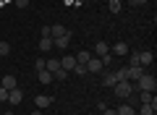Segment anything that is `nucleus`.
I'll return each mask as SVG.
<instances>
[{"instance_id": "obj_1", "label": "nucleus", "mask_w": 157, "mask_h": 115, "mask_svg": "<svg viewBox=\"0 0 157 115\" xmlns=\"http://www.w3.org/2000/svg\"><path fill=\"white\" fill-rule=\"evenodd\" d=\"M113 92H115L118 99H128V97H134V86H131V81H118L115 86H113Z\"/></svg>"}, {"instance_id": "obj_2", "label": "nucleus", "mask_w": 157, "mask_h": 115, "mask_svg": "<svg viewBox=\"0 0 157 115\" xmlns=\"http://www.w3.org/2000/svg\"><path fill=\"white\" fill-rule=\"evenodd\" d=\"M136 84H139V92H152L155 94V89H157V79L152 76V73H144Z\"/></svg>"}, {"instance_id": "obj_3", "label": "nucleus", "mask_w": 157, "mask_h": 115, "mask_svg": "<svg viewBox=\"0 0 157 115\" xmlns=\"http://www.w3.org/2000/svg\"><path fill=\"white\" fill-rule=\"evenodd\" d=\"M102 71H105L102 60L97 58V55H89V60H86V73H102Z\"/></svg>"}, {"instance_id": "obj_4", "label": "nucleus", "mask_w": 157, "mask_h": 115, "mask_svg": "<svg viewBox=\"0 0 157 115\" xmlns=\"http://www.w3.org/2000/svg\"><path fill=\"white\" fill-rule=\"evenodd\" d=\"M126 73H128V81H131V79L139 81V79L147 73V68H141V66H128V68H126Z\"/></svg>"}, {"instance_id": "obj_5", "label": "nucleus", "mask_w": 157, "mask_h": 115, "mask_svg": "<svg viewBox=\"0 0 157 115\" xmlns=\"http://www.w3.org/2000/svg\"><path fill=\"white\" fill-rule=\"evenodd\" d=\"M136 58H139V66L141 68H149L152 60H155V55H152V52H136Z\"/></svg>"}, {"instance_id": "obj_6", "label": "nucleus", "mask_w": 157, "mask_h": 115, "mask_svg": "<svg viewBox=\"0 0 157 115\" xmlns=\"http://www.w3.org/2000/svg\"><path fill=\"white\" fill-rule=\"evenodd\" d=\"M21 99H24V92H21V89H11V92H8V102H11V105H18V102H21Z\"/></svg>"}, {"instance_id": "obj_7", "label": "nucleus", "mask_w": 157, "mask_h": 115, "mask_svg": "<svg viewBox=\"0 0 157 115\" xmlns=\"http://www.w3.org/2000/svg\"><path fill=\"white\" fill-rule=\"evenodd\" d=\"M68 34V29L63 26V24H55V26H50V37L52 39H58V37H66Z\"/></svg>"}, {"instance_id": "obj_8", "label": "nucleus", "mask_w": 157, "mask_h": 115, "mask_svg": "<svg viewBox=\"0 0 157 115\" xmlns=\"http://www.w3.org/2000/svg\"><path fill=\"white\" fill-rule=\"evenodd\" d=\"M110 55H121V58H123V55H128V44H126V42H118V44H113Z\"/></svg>"}, {"instance_id": "obj_9", "label": "nucleus", "mask_w": 157, "mask_h": 115, "mask_svg": "<svg viewBox=\"0 0 157 115\" xmlns=\"http://www.w3.org/2000/svg\"><path fill=\"white\" fill-rule=\"evenodd\" d=\"M0 86H3V89H8V92H11V89H16V86H18V84H16V76H11V73H8V76H3Z\"/></svg>"}, {"instance_id": "obj_10", "label": "nucleus", "mask_w": 157, "mask_h": 115, "mask_svg": "<svg viewBox=\"0 0 157 115\" xmlns=\"http://www.w3.org/2000/svg\"><path fill=\"white\" fill-rule=\"evenodd\" d=\"M52 47H55V42H52V37H42V39H39V50H42V52H50Z\"/></svg>"}, {"instance_id": "obj_11", "label": "nucleus", "mask_w": 157, "mask_h": 115, "mask_svg": "<svg viewBox=\"0 0 157 115\" xmlns=\"http://www.w3.org/2000/svg\"><path fill=\"white\" fill-rule=\"evenodd\" d=\"M139 97H141V105H152V107H157V99H155L152 92H141Z\"/></svg>"}, {"instance_id": "obj_12", "label": "nucleus", "mask_w": 157, "mask_h": 115, "mask_svg": "<svg viewBox=\"0 0 157 115\" xmlns=\"http://www.w3.org/2000/svg\"><path fill=\"white\" fill-rule=\"evenodd\" d=\"M107 52H110V44L107 42H97L94 44V55L97 58H102V55H107Z\"/></svg>"}, {"instance_id": "obj_13", "label": "nucleus", "mask_w": 157, "mask_h": 115, "mask_svg": "<svg viewBox=\"0 0 157 115\" xmlns=\"http://www.w3.org/2000/svg\"><path fill=\"white\" fill-rule=\"evenodd\" d=\"M45 71H50V73L60 71V60H55V58H47V63H45Z\"/></svg>"}, {"instance_id": "obj_14", "label": "nucleus", "mask_w": 157, "mask_h": 115, "mask_svg": "<svg viewBox=\"0 0 157 115\" xmlns=\"http://www.w3.org/2000/svg\"><path fill=\"white\" fill-rule=\"evenodd\" d=\"M52 42H55V47H60V50H66L68 44H71V32H68L66 37H58V39H52Z\"/></svg>"}, {"instance_id": "obj_15", "label": "nucleus", "mask_w": 157, "mask_h": 115, "mask_svg": "<svg viewBox=\"0 0 157 115\" xmlns=\"http://www.w3.org/2000/svg\"><path fill=\"white\" fill-rule=\"evenodd\" d=\"M37 81H42V84H50V81H55V76H52L50 71H37Z\"/></svg>"}, {"instance_id": "obj_16", "label": "nucleus", "mask_w": 157, "mask_h": 115, "mask_svg": "<svg viewBox=\"0 0 157 115\" xmlns=\"http://www.w3.org/2000/svg\"><path fill=\"white\" fill-rule=\"evenodd\" d=\"M102 84H105L107 89H113V86H115V84H118V76H115V71H113V73H105V79H102Z\"/></svg>"}, {"instance_id": "obj_17", "label": "nucleus", "mask_w": 157, "mask_h": 115, "mask_svg": "<svg viewBox=\"0 0 157 115\" xmlns=\"http://www.w3.org/2000/svg\"><path fill=\"white\" fill-rule=\"evenodd\" d=\"M60 68H63V71H73V68H76V58H63Z\"/></svg>"}, {"instance_id": "obj_18", "label": "nucleus", "mask_w": 157, "mask_h": 115, "mask_svg": "<svg viewBox=\"0 0 157 115\" xmlns=\"http://www.w3.org/2000/svg\"><path fill=\"white\" fill-rule=\"evenodd\" d=\"M50 102H52V99L47 97V94H39V97H37V107H39V110H45V107H50Z\"/></svg>"}, {"instance_id": "obj_19", "label": "nucleus", "mask_w": 157, "mask_h": 115, "mask_svg": "<svg viewBox=\"0 0 157 115\" xmlns=\"http://www.w3.org/2000/svg\"><path fill=\"white\" fill-rule=\"evenodd\" d=\"M115 113H118V115H136V110H134V107H131V105H128V102H126V105H121V107H118V110H115Z\"/></svg>"}, {"instance_id": "obj_20", "label": "nucleus", "mask_w": 157, "mask_h": 115, "mask_svg": "<svg viewBox=\"0 0 157 115\" xmlns=\"http://www.w3.org/2000/svg\"><path fill=\"white\" fill-rule=\"evenodd\" d=\"M139 115H157V107H152V105H141Z\"/></svg>"}, {"instance_id": "obj_21", "label": "nucleus", "mask_w": 157, "mask_h": 115, "mask_svg": "<svg viewBox=\"0 0 157 115\" xmlns=\"http://www.w3.org/2000/svg\"><path fill=\"white\" fill-rule=\"evenodd\" d=\"M110 13H121V8H123V3H121V0H110Z\"/></svg>"}, {"instance_id": "obj_22", "label": "nucleus", "mask_w": 157, "mask_h": 115, "mask_svg": "<svg viewBox=\"0 0 157 115\" xmlns=\"http://www.w3.org/2000/svg\"><path fill=\"white\" fill-rule=\"evenodd\" d=\"M86 60H89V52H86V50L76 55V63H78V66H86Z\"/></svg>"}, {"instance_id": "obj_23", "label": "nucleus", "mask_w": 157, "mask_h": 115, "mask_svg": "<svg viewBox=\"0 0 157 115\" xmlns=\"http://www.w3.org/2000/svg\"><path fill=\"white\" fill-rule=\"evenodd\" d=\"M115 76H118V81H128V73H126V68H118Z\"/></svg>"}, {"instance_id": "obj_24", "label": "nucleus", "mask_w": 157, "mask_h": 115, "mask_svg": "<svg viewBox=\"0 0 157 115\" xmlns=\"http://www.w3.org/2000/svg\"><path fill=\"white\" fill-rule=\"evenodd\" d=\"M8 52H11V44H8V42H0V58H6Z\"/></svg>"}, {"instance_id": "obj_25", "label": "nucleus", "mask_w": 157, "mask_h": 115, "mask_svg": "<svg viewBox=\"0 0 157 115\" xmlns=\"http://www.w3.org/2000/svg\"><path fill=\"white\" fill-rule=\"evenodd\" d=\"M45 58H37V63H34V68H37V71H45Z\"/></svg>"}, {"instance_id": "obj_26", "label": "nucleus", "mask_w": 157, "mask_h": 115, "mask_svg": "<svg viewBox=\"0 0 157 115\" xmlns=\"http://www.w3.org/2000/svg\"><path fill=\"white\" fill-rule=\"evenodd\" d=\"M73 73H78V76H86V66H78V63H76V68H73Z\"/></svg>"}, {"instance_id": "obj_27", "label": "nucleus", "mask_w": 157, "mask_h": 115, "mask_svg": "<svg viewBox=\"0 0 157 115\" xmlns=\"http://www.w3.org/2000/svg\"><path fill=\"white\" fill-rule=\"evenodd\" d=\"M13 3H16V8H26L32 0H13Z\"/></svg>"}, {"instance_id": "obj_28", "label": "nucleus", "mask_w": 157, "mask_h": 115, "mask_svg": "<svg viewBox=\"0 0 157 115\" xmlns=\"http://www.w3.org/2000/svg\"><path fill=\"white\" fill-rule=\"evenodd\" d=\"M0 102H8V89L0 86Z\"/></svg>"}, {"instance_id": "obj_29", "label": "nucleus", "mask_w": 157, "mask_h": 115, "mask_svg": "<svg viewBox=\"0 0 157 115\" xmlns=\"http://www.w3.org/2000/svg\"><path fill=\"white\" fill-rule=\"evenodd\" d=\"M144 3H147V0H131V6H136V8H141Z\"/></svg>"}, {"instance_id": "obj_30", "label": "nucleus", "mask_w": 157, "mask_h": 115, "mask_svg": "<svg viewBox=\"0 0 157 115\" xmlns=\"http://www.w3.org/2000/svg\"><path fill=\"white\" fill-rule=\"evenodd\" d=\"M102 115H118V113H115V110H110V107H105V110H102Z\"/></svg>"}, {"instance_id": "obj_31", "label": "nucleus", "mask_w": 157, "mask_h": 115, "mask_svg": "<svg viewBox=\"0 0 157 115\" xmlns=\"http://www.w3.org/2000/svg\"><path fill=\"white\" fill-rule=\"evenodd\" d=\"M32 115H45V113H42L39 107H34V110H32Z\"/></svg>"}, {"instance_id": "obj_32", "label": "nucleus", "mask_w": 157, "mask_h": 115, "mask_svg": "<svg viewBox=\"0 0 157 115\" xmlns=\"http://www.w3.org/2000/svg\"><path fill=\"white\" fill-rule=\"evenodd\" d=\"M6 115H13V113H11V110H8V113H6Z\"/></svg>"}]
</instances>
